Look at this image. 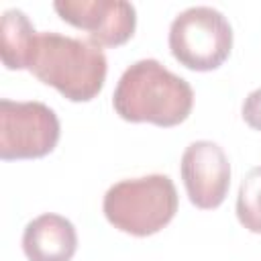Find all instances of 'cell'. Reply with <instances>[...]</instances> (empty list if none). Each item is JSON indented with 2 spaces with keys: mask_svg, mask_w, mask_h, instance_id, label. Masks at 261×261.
I'll list each match as a JSON object with an SVG mask.
<instances>
[{
  "mask_svg": "<svg viewBox=\"0 0 261 261\" xmlns=\"http://www.w3.org/2000/svg\"><path fill=\"white\" fill-rule=\"evenodd\" d=\"M37 39V31L29 16L10 8L0 20V55L6 69H29V57Z\"/></svg>",
  "mask_w": 261,
  "mask_h": 261,
  "instance_id": "obj_9",
  "label": "cell"
},
{
  "mask_svg": "<svg viewBox=\"0 0 261 261\" xmlns=\"http://www.w3.org/2000/svg\"><path fill=\"white\" fill-rule=\"evenodd\" d=\"M243 120L255 128V130H261V88L253 90L245 102H243Z\"/></svg>",
  "mask_w": 261,
  "mask_h": 261,
  "instance_id": "obj_11",
  "label": "cell"
},
{
  "mask_svg": "<svg viewBox=\"0 0 261 261\" xmlns=\"http://www.w3.org/2000/svg\"><path fill=\"white\" fill-rule=\"evenodd\" d=\"M77 249L75 226L61 214H41L22 232V251L29 261H71Z\"/></svg>",
  "mask_w": 261,
  "mask_h": 261,
  "instance_id": "obj_8",
  "label": "cell"
},
{
  "mask_svg": "<svg viewBox=\"0 0 261 261\" xmlns=\"http://www.w3.org/2000/svg\"><path fill=\"white\" fill-rule=\"evenodd\" d=\"M181 179L190 202L196 208H218L230 186V163L214 141H194L181 155Z\"/></svg>",
  "mask_w": 261,
  "mask_h": 261,
  "instance_id": "obj_7",
  "label": "cell"
},
{
  "mask_svg": "<svg viewBox=\"0 0 261 261\" xmlns=\"http://www.w3.org/2000/svg\"><path fill=\"white\" fill-rule=\"evenodd\" d=\"M53 8L61 20L86 31L98 47L124 45L137 29V10L124 0H57Z\"/></svg>",
  "mask_w": 261,
  "mask_h": 261,
  "instance_id": "obj_6",
  "label": "cell"
},
{
  "mask_svg": "<svg viewBox=\"0 0 261 261\" xmlns=\"http://www.w3.org/2000/svg\"><path fill=\"white\" fill-rule=\"evenodd\" d=\"M61 128L57 114L43 102L0 100V157L39 159L49 155Z\"/></svg>",
  "mask_w": 261,
  "mask_h": 261,
  "instance_id": "obj_5",
  "label": "cell"
},
{
  "mask_svg": "<svg viewBox=\"0 0 261 261\" xmlns=\"http://www.w3.org/2000/svg\"><path fill=\"white\" fill-rule=\"evenodd\" d=\"M106 220L133 237H149L171 222L177 212V190L169 175L151 173L122 179L104 194Z\"/></svg>",
  "mask_w": 261,
  "mask_h": 261,
  "instance_id": "obj_3",
  "label": "cell"
},
{
  "mask_svg": "<svg viewBox=\"0 0 261 261\" xmlns=\"http://www.w3.org/2000/svg\"><path fill=\"white\" fill-rule=\"evenodd\" d=\"M112 106L116 114L128 122L175 126L190 116L194 90L184 77L169 71L157 59H141L120 75Z\"/></svg>",
  "mask_w": 261,
  "mask_h": 261,
  "instance_id": "obj_1",
  "label": "cell"
},
{
  "mask_svg": "<svg viewBox=\"0 0 261 261\" xmlns=\"http://www.w3.org/2000/svg\"><path fill=\"white\" fill-rule=\"evenodd\" d=\"M169 49L184 67L212 71L230 55L232 29L216 8L192 6L173 18L169 27Z\"/></svg>",
  "mask_w": 261,
  "mask_h": 261,
  "instance_id": "obj_4",
  "label": "cell"
},
{
  "mask_svg": "<svg viewBox=\"0 0 261 261\" xmlns=\"http://www.w3.org/2000/svg\"><path fill=\"white\" fill-rule=\"evenodd\" d=\"M237 216L247 230L261 234V165L253 167L241 181L237 196Z\"/></svg>",
  "mask_w": 261,
  "mask_h": 261,
  "instance_id": "obj_10",
  "label": "cell"
},
{
  "mask_svg": "<svg viewBox=\"0 0 261 261\" xmlns=\"http://www.w3.org/2000/svg\"><path fill=\"white\" fill-rule=\"evenodd\" d=\"M29 71L63 98L90 102L104 88L108 61L104 51L90 41L59 33H37Z\"/></svg>",
  "mask_w": 261,
  "mask_h": 261,
  "instance_id": "obj_2",
  "label": "cell"
}]
</instances>
